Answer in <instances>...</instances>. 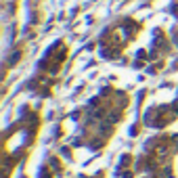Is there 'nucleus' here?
Here are the masks:
<instances>
[]
</instances>
